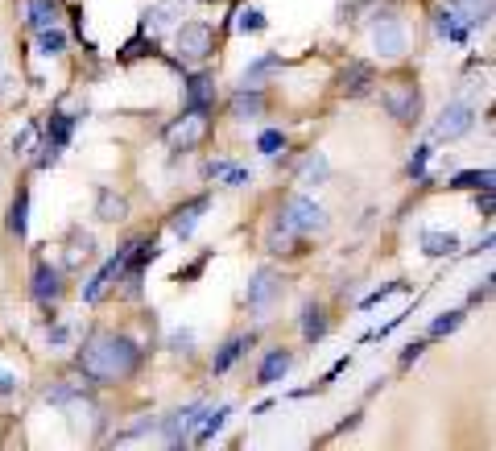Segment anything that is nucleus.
Segmentation results:
<instances>
[{
	"label": "nucleus",
	"mask_w": 496,
	"mask_h": 451,
	"mask_svg": "<svg viewBox=\"0 0 496 451\" xmlns=\"http://www.w3.org/2000/svg\"><path fill=\"white\" fill-rule=\"evenodd\" d=\"M137 364H141V348L128 335H96L79 353V369L91 381H120L137 373Z\"/></svg>",
	"instance_id": "obj_1"
},
{
	"label": "nucleus",
	"mask_w": 496,
	"mask_h": 451,
	"mask_svg": "<svg viewBox=\"0 0 496 451\" xmlns=\"http://www.w3.org/2000/svg\"><path fill=\"white\" fill-rule=\"evenodd\" d=\"M372 46H377L380 58H401L406 55V26L393 9H380L372 17Z\"/></svg>",
	"instance_id": "obj_2"
},
{
	"label": "nucleus",
	"mask_w": 496,
	"mask_h": 451,
	"mask_svg": "<svg viewBox=\"0 0 496 451\" xmlns=\"http://www.w3.org/2000/svg\"><path fill=\"white\" fill-rule=\"evenodd\" d=\"M471 125H476V108L463 104V99H455V104H447V108L439 112L430 137H434V141H460V137L471 133Z\"/></svg>",
	"instance_id": "obj_3"
},
{
	"label": "nucleus",
	"mask_w": 496,
	"mask_h": 451,
	"mask_svg": "<svg viewBox=\"0 0 496 451\" xmlns=\"http://www.w3.org/2000/svg\"><path fill=\"white\" fill-rule=\"evenodd\" d=\"M278 294H281V273L273 270V265H261V270L248 278V294H244V302H248L253 315H265V311L278 302Z\"/></svg>",
	"instance_id": "obj_4"
},
{
	"label": "nucleus",
	"mask_w": 496,
	"mask_h": 451,
	"mask_svg": "<svg viewBox=\"0 0 496 451\" xmlns=\"http://www.w3.org/2000/svg\"><path fill=\"white\" fill-rule=\"evenodd\" d=\"M203 137H208V108H190L187 117L166 128V145L170 149H195Z\"/></svg>",
	"instance_id": "obj_5"
},
{
	"label": "nucleus",
	"mask_w": 496,
	"mask_h": 451,
	"mask_svg": "<svg viewBox=\"0 0 496 451\" xmlns=\"http://www.w3.org/2000/svg\"><path fill=\"white\" fill-rule=\"evenodd\" d=\"M385 112L393 120H401V125H414V120L422 117V91H418L414 83H393V87L385 91Z\"/></svg>",
	"instance_id": "obj_6"
},
{
	"label": "nucleus",
	"mask_w": 496,
	"mask_h": 451,
	"mask_svg": "<svg viewBox=\"0 0 496 451\" xmlns=\"http://www.w3.org/2000/svg\"><path fill=\"white\" fill-rule=\"evenodd\" d=\"M281 220H286L294 232H323V228H327V211L319 208L315 199H307V195H294V199H289V203H286V216H281Z\"/></svg>",
	"instance_id": "obj_7"
},
{
	"label": "nucleus",
	"mask_w": 496,
	"mask_h": 451,
	"mask_svg": "<svg viewBox=\"0 0 496 451\" xmlns=\"http://www.w3.org/2000/svg\"><path fill=\"white\" fill-rule=\"evenodd\" d=\"M211 46H216V34H211L208 21H187L178 29V55L182 58H208Z\"/></svg>",
	"instance_id": "obj_8"
},
{
	"label": "nucleus",
	"mask_w": 496,
	"mask_h": 451,
	"mask_svg": "<svg viewBox=\"0 0 496 451\" xmlns=\"http://www.w3.org/2000/svg\"><path fill=\"white\" fill-rule=\"evenodd\" d=\"M208 208H211L208 195H198V199H190V203H182V208L170 216L174 236H178V241H190V236H195V228H198V216H203Z\"/></svg>",
	"instance_id": "obj_9"
},
{
	"label": "nucleus",
	"mask_w": 496,
	"mask_h": 451,
	"mask_svg": "<svg viewBox=\"0 0 496 451\" xmlns=\"http://www.w3.org/2000/svg\"><path fill=\"white\" fill-rule=\"evenodd\" d=\"M434 34H439L442 42H468L471 26L463 21V13L455 9V5H447V9H439V17H434Z\"/></svg>",
	"instance_id": "obj_10"
},
{
	"label": "nucleus",
	"mask_w": 496,
	"mask_h": 451,
	"mask_svg": "<svg viewBox=\"0 0 496 451\" xmlns=\"http://www.w3.org/2000/svg\"><path fill=\"white\" fill-rule=\"evenodd\" d=\"M198 415H203V406L195 402V406H187V410H178V415H170L166 423H157V426H162V435H166V443H174V447H178V443L190 435V426L198 423Z\"/></svg>",
	"instance_id": "obj_11"
},
{
	"label": "nucleus",
	"mask_w": 496,
	"mask_h": 451,
	"mask_svg": "<svg viewBox=\"0 0 496 451\" xmlns=\"http://www.w3.org/2000/svg\"><path fill=\"white\" fill-rule=\"evenodd\" d=\"M257 117H265L261 87H240L232 96V120H257Z\"/></svg>",
	"instance_id": "obj_12"
},
{
	"label": "nucleus",
	"mask_w": 496,
	"mask_h": 451,
	"mask_svg": "<svg viewBox=\"0 0 496 451\" xmlns=\"http://www.w3.org/2000/svg\"><path fill=\"white\" fill-rule=\"evenodd\" d=\"M63 294V273L55 270V265H37L34 270V298L37 302H55V298Z\"/></svg>",
	"instance_id": "obj_13"
},
{
	"label": "nucleus",
	"mask_w": 496,
	"mask_h": 451,
	"mask_svg": "<svg viewBox=\"0 0 496 451\" xmlns=\"http://www.w3.org/2000/svg\"><path fill=\"white\" fill-rule=\"evenodd\" d=\"M289 364H294V356H289L286 348H269L261 369H257V381H261V385H273V381H281L289 373Z\"/></svg>",
	"instance_id": "obj_14"
},
{
	"label": "nucleus",
	"mask_w": 496,
	"mask_h": 451,
	"mask_svg": "<svg viewBox=\"0 0 496 451\" xmlns=\"http://www.w3.org/2000/svg\"><path fill=\"white\" fill-rule=\"evenodd\" d=\"M128 216V199L116 195V190L99 187V199H96V220H104V224H116V220Z\"/></svg>",
	"instance_id": "obj_15"
},
{
	"label": "nucleus",
	"mask_w": 496,
	"mask_h": 451,
	"mask_svg": "<svg viewBox=\"0 0 496 451\" xmlns=\"http://www.w3.org/2000/svg\"><path fill=\"white\" fill-rule=\"evenodd\" d=\"M422 253L426 257H455V253H460V236H455V232H439V228H426V232H422Z\"/></svg>",
	"instance_id": "obj_16"
},
{
	"label": "nucleus",
	"mask_w": 496,
	"mask_h": 451,
	"mask_svg": "<svg viewBox=\"0 0 496 451\" xmlns=\"http://www.w3.org/2000/svg\"><path fill=\"white\" fill-rule=\"evenodd\" d=\"M211 104H216V79H211V75H190L187 108H211Z\"/></svg>",
	"instance_id": "obj_17"
},
{
	"label": "nucleus",
	"mask_w": 496,
	"mask_h": 451,
	"mask_svg": "<svg viewBox=\"0 0 496 451\" xmlns=\"http://www.w3.org/2000/svg\"><path fill=\"white\" fill-rule=\"evenodd\" d=\"M248 343H253V335H232V340H224L219 343V353H216V361H211V373H228L244 356Z\"/></svg>",
	"instance_id": "obj_18"
},
{
	"label": "nucleus",
	"mask_w": 496,
	"mask_h": 451,
	"mask_svg": "<svg viewBox=\"0 0 496 451\" xmlns=\"http://www.w3.org/2000/svg\"><path fill=\"white\" fill-rule=\"evenodd\" d=\"M145 34H162V29H170L174 21H178V0H166V5H154V9L145 13Z\"/></svg>",
	"instance_id": "obj_19"
},
{
	"label": "nucleus",
	"mask_w": 496,
	"mask_h": 451,
	"mask_svg": "<svg viewBox=\"0 0 496 451\" xmlns=\"http://www.w3.org/2000/svg\"><path fill=\"white\" fill-rule=\"evenodd\" d=\"M281 67H286V63H281V55H261L253 67H248V71L240 75V87H261V79H269V75L281 71Z\"/></svg>",
	"instance_id": "obj_20"
},
{
	"label": "nucleus",
	"mask_w": 496,
	"mask_h": 451,
	"mask_svg": "<svg viewBox=\"0 0 496 451\" xmlns=\"http://www.w3.org/2000/svg\"><path fill=\"white\" fill-rule=\"evenodd\" d=\"M228 418H232V406L203 410V415H198V435H195V439H198V443H211L219 431H224V423H228Z\"/></svg>",
	"instance_id": "obj_21"
},
{
	"label": "nucleus",
	"mask_w": 496,
	"mask_h": 451,
	"mask_svg": "<svg viewBox=\"0 0 496 451\" xmlns=\"http://www.w3.org/2000/svg\"><path fill=\"white\" fill-rule=\"evenodd\" d=\"M302 335H307L310 343H319L327 335V311L319 307V302H307V307H302Z\"/></svg>",
	"instance_id": "obj_22"
},
{
	"label": "nucleus",
	"mask_w": 496,
	"mask_h": 451,
	"mask_svg": "<svg viewBox=\"0 0 496 451\" xmlns=\"http://www.w3.org/2000/svg\"><path fill=\"white\" fill-rule=\"evenodd\" d=\"M50 26H58L55 0H29V29H50Z\"/></svg>",
	"instance_id": "obj_23"
},
{
	"label": "nucleus",
	"mask_w": 496,
	"mask_h": 451,
	"mask_svg": "<svg viewBox=\"0 0 496 451\" xmlns=\"http://www.w3.org/2000/svg\"><path fill=\"white\" fill-rule=\"evenodd\" d=\"M455 9L463 13V21H468L471 29L488 26V17H492V0H455Z\"/></svg>",
	"instance_id": "obj_24"
},
{
	"label": "nucleus",
	"mask_w": 496,
	"mask_h": 451,
	"mask_svg": "<svg viewBox=\"0 0 496 451\" xmlns=\"http://www.w3.org/2000/svg\"><path fill=\"white\" fill-rule=\"evenodd\" d=\"M369 83H372V67L369 63H352L348 71H343V91H348V96H364Z\"/></svg>",
	"instance_id": "obj_25"
},
{
	"label": "nucleus",
	"mask_w": 496,
	"mask_h": 451,
	"mask_svg": "<svg viewBox=\"0 0 496 451\" xmlns=\"http://www.w3.org/2000/svg\"><path fill=\"white\" fill-rule=\"evenodd\" d=\"M9 232L17 236V241L29 232V195H25V190L13 199V208H9Z\"/></svg>",
	"instance_id": "obj_26"
},
{
	"label": "nucleus",
	"mask_w": 496,
	"mask_h": 451,
	"mask_svg": "<svg viewBox=\"0 0 496 451\" xmlns=\"http://www.w3.org/2000/svg\"><path fill=\"white\" fill-rule=\"evenodd\" d=\"M91 249H96V241H91L87 232H71V241H66V265H83L91 257Z\"/></svg>",
	"instance_id": "obj_27"
},
{
	"label": "nucleus",
	"mask_w": 496,
	"mask_h": 451,
	"mask_svg": "<svg viewBox=\"0 0 496 451\" xmlns=\"http://www.w3.org/2000/svg\"><path fill=\"white\" fill-rule=\"evenodd\" d=\"M37 46H42V55H63L66 50V34L58 26H50V29H37Z\"/></svg>",
	"instance_id": "obj_28"
},
{
	"label": "nucleus",
	"mask_w": 496,
	"mask_h": 451,
	"mask_svg": "<svg viewBox=\"0 0 496 451\" xmlns=\"http://www.w3.org/2000/svg\"><path fill=\"white\" fill-rule=\"evenodd\" d=\"M460 323H463V311H442L439 319L430 323V340H442V335H451V332H460Z\"/></svg>",
	"instance_id": "obj_29"
},
{
	"label": "nucleus",
	"mask_w": 496,
	"mask_h": 451,
	"mask_svg": "<svg viewBox=\"0 0 496 451\" xmlns=\"http://www.w3.org/2000/svg\"><path fill=\"white\" fill-rule=\"evenodd\" d=\"M327 174H331L327 158H323V154H315L307 166H302V187H319V182H327Z\"/></svg>",
	"instance_id": "obj_30"
},
{
	"label": "nucleus",
	"mask_w": 496,
	"mask_h": 451,
	"mask_svg": "<svg viewBox=\"0 0 496 451\" xmlns=\"http://www.w3.org/2000/svg\"><path fill=\"white\" fill-rule=\"evenodd\" d=\"M289 249H294V228L286 220H278L269 232V253H289Z\"/></svg>",
	"instance_id": "obj_31"
},
{
	"label": "nucleus",
	"mask_w": 496,
	"mask_h": 451,
	"mask_svg": "<svg viewBox=\"0 0 496 451\" xmlns=\"http://www.w3.org/2000/svg\"><path fill=\"white\" fill-rule=\"evenodd\" d=\"M492 182H496L492 170H463V174H455L451 179V187H480L484 190V187H492Z\"/></svg>",
	"instance_id": "obj_32"
},
{
	"label": "nucleus",
	"mask_w": 496,
	"mask_h": 451,
	"mask_svg": "<svg viewBox=\"0 0 496 451\" xmlns=\"http://www.w3.org/2000/svg\"><path fill=\"white\" fill-rule=\"evenodd\" d=\"M71 128H75L71 117H55V120H50V137H46V141H55L58 149H63V145L71 141Z\"/></svg>",
	"instance_id": "obj_33"
},
{
	"label": "nucleus",
	"mask_w": 496,
	"mask_h": 451,
	"mask_svg": "<svg viewBox=\"0 0 496 451\" xmlns=\"http://www.w3.org/2000/svg\"><path fill=\"white\" fill-rule=\"evenodd\" d=\"M236 29H240V34H257V29H265V17L257 9H244L240 17H236Z\"/></svg>",
	"instance_id": "obj_34"
},
{
	"label": "nucleus",
	"mask_w": 496,
	"mask_h": 451,
	"mask_svg": "<svg viewBox=\"0 0 496 451\" xmlns=\"http://www.w3.org/2000/svg\"><path fill=\"white\" fill-rule=\"evenodd\" d=\"M257 145H261V154L278 158V154H281V149H286V137H281V133H278V128H269V133H261V141H257Z\"/></svg>",
	"instance_id": "obj_35"
},
{
	"label": "nucleus",
	"mask_w": 496,
	"mask_h": 451,
	"mask_svg": "<svg viewBox=\"0 0 496 451\" xmlns=\"http://www.w3.org/2000/svg\"><path fill=\"white\" fill-rule=\"evenodd\" d=\"M195 348V332H174L170 335V353H190Z\"/></svg>",
	"instance_id": "obj_36"
},
{
	"label": "nucleus",
	"mask_w": 496,
	"mask_h": 451,
	"mask_svg": "<svg viewBox=\"0 0 496 451\" xmlns=\"http://www.w3.org/2000/svg\"><path fill=\"white\" fill-rule=\"evenodd\" d=\"M426 158H430V149H414V158H410V174H414V179H426Z\"/></svg>",
	"instance_id": "obj_37"
},
{
	"label": "nucleus",
	"mask_w": 496,
	"mask_h": 451,
	"mask_svg": "<svg viewBox=\"0 0 496 451\" xmlns=\"http://www.w3.org/2000/svg\"><path fill=\"white\" fill-rule=\"evenodd\" d=\"M224 182H228V187H244V182H253V170H232V166H228Z\"/></svg>",
	"instance_id": "obj_38"
},
{
	"label": "nucleus",
	"mask_w": 496,
	"mask_h": 451,
	"mask_svg": "<svg viewBox=\"0 0 496 451\" xmlns=\"http://www.w3.org/2000/svg\"><path fill=\"white\" fill-rule=\"evenodd\" d=\"M29 145H34V125H29V128H25V133H21V137H17V141H13V154H25Z\"/></svg>",
	"instance_id": "obj_39"
},
{
	"label": "nucleus",
	"mask_w": 496,
	"mask_h": 451,
	"mask_svg": "<svg viewBox=\"0 0 496 451\" xmlns=\"http://www.w3.org/2000/svg\"><path fill=\"white\" fill-rule=\"evenodd\" d=\"M13 389H17V377H13V373H5V369H0V394H13Z\"/></svg>",
	"instance_id": "obj_40"
},
{
	"label": "nucleus",
	"mask_w": 496,
	"mask_h": 451,
	"mask_svg": "<svg viewBox=\"0 0 496 451\" xmlns=\"http://www.w3.org/2000/svg\"><path fill=\"white\" fill-rule=\"evenodd\" d=\"M488 286H492V278H484L476 290H471V302H484V298H488Z\"/></svg>",
	"instance_id": "obj_41"
},
{
	"label": "nucleus",
	"mask_w": 496,
	"mask_h": 451,
	"mask_svg": "<svg viewBox=\"0 0 496 451\" xmlns=\"http://www.w3.org/2000/svg\"><path fill=\"white\" fill-rule=\"evenodd\" d=\"M418 356H422V343H410L406 353H401V364H410V361H418Z\"/></svg>",
	"instance_id": "obj_42"
},
{
	"label": "nucleus",
	"mask_w": 496,
	"mask_h": 451,
	"mask_svg": "<svg viewBox=\"0 0 496 451\" xmlns=\"http://www.w3.org/2000/svg\"><path fill=\"white\" fill-rule=\"evenodd\" d=\"M480 211H484V216H492V187H484V199H480Z\"/></svg>",
	"instance_id": "obj_43"
},
{
	"label": "nucleus",
	"mask_w": 496,
	"mask_h": 451,
	"mask_svg": "<svg viewBox=\"0 0 496 451\" xmlns=\"http://www.w3.org/2000/svg\"><path fill=\"white\" fill-rule=\"evenodd\" d=\"M208 174H211V179H224V174H228V162H208Z\"/></svg>",
	"instance_id": "obj_44"
},
{
	"label": "nucleus",
	"mask_w": 496,
	"mask_h": 451,
	"mask_svg": "<svg viewBox=\"0 0 496 451\" xmlns=\"http://www.w3.org/2000/svg\"><path fill=\"white\" fill-rule=\"evenodd\" d=\"M66 335H71L66 327H55V332H50V343H66Z\"/></svg>",
	"instance_id": "obj_45"
},
{
	"label": "nucleus",
	"mask_w": 496,
	"mask_h": 451,
	"mask_svg": "<svg viewBox=\"0 0 496 451\" xmlns=\"http://www.w3.org/2000/svg\"><path fill=\"white\" fill-rule=\"evenodd\" d=\"M208 5H211V0H208Z\"/></svg>",
	"instance_id": "obj_46"
}]
</instances>
